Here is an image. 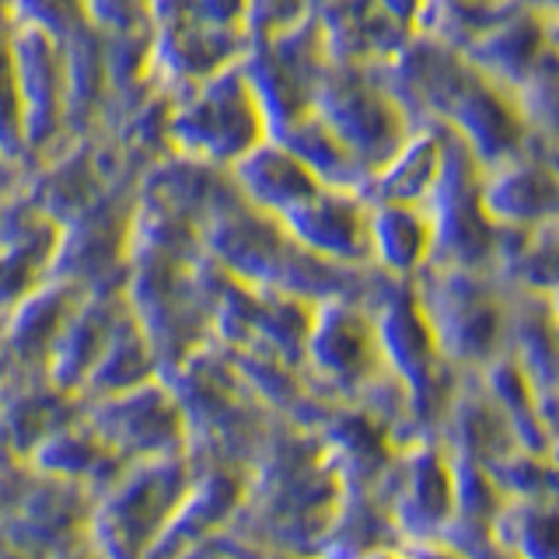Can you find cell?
I'll return each instance as SVG.
<instances>
[{"label":"cell","mask_w":559,"mask_h":559,"mask_svg":"<svg viewBox=\"0 0 559 559\" xmlns=\"http://www.w3.org/2000/svg\"><path fill=\"white\" fill-rule=\"evenodd\" d=\"M25 147L22 95H17V70L11 35H0V154H14Z\"/></svg>","instance_id":"5b68a950"},{"label":"cell","mask_w":559,"mask_h":559,"mask_svg":"<svg viewBox=\"0 0 559 559\" xmlns=\"http://www.w3.org/2000/svg\"><path fill=\"white\" fill-rule=\"evenodd\" d=\"M17 95H22L25 147H43L63 130L70 116V67L67 43L32 25H14L11 32Z\"/></svg>","instance_id":"7a4b0ae2"},{"label":"cell","mask_w":559,"mask_h":559,"mask_svg":"<svg viewBox=\"0 0 559 559\" xmlns=\"http://www.w3.org/2000/svg\"><path fill=\"white\" fill-rule=\"evenodd\" d=\"M189 4H192V14H197L203 25L217 28V32L245 35L249 0H189Z\"/></svg>","instance_id":"8992f818"},{"label":"cell","mask_w":559,"mask_h":559,"mask_svg":"<svg viewBox=\"0 0 559 559\" xmlns=\"http://www.w3.org/2000/svg\"><path fill=\"white\" fill-rule=\"evenodd\" d=\"M17 25L43 28L57 39H74L81 28H87V8L84 0H14Z\"/></svg>","instance_id":"277c9868"},{"label":"cell","mask_w":559,"mask_h":559,"mask_svg":"<svg viewBox=\"0 0 559 559\" xmlns=\"http://www.w3.org/2000/svg\"><path fill=\"white\" fill-rule=\"evenodd\" d=\"M165 136L179 154L210 165H235L262 140H270L266 112L241 60L189 87L186 98L168 112Z\"/></svg>","instance_id":"6da1fadb"},{"label":"cell","mask_w":559,"mask_h":559,"mask_svg":"<svg viewBox=\"0 0 559 559\" xmlns=\"http://www.w3.org/2000/svg\"><path fill=\"white\" fill-rule=\"evenodd\" d=\"M241 197L259 210H270L276 217H287L305 200L319 192V175H314L301 157H297L284 140H262L245 157L231 165Z\"/></svg>","instance_id":"3957f363"}]
</instances>
